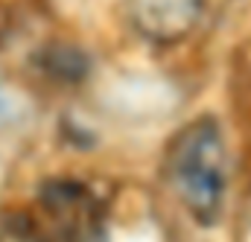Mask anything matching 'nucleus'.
<instances>
[{"label":"nucleus","mask_w":251,"mask_h":242,"mask_svg":"<svg viewBox=\"0 0 251 242\" xmlns=\"http://www.w3.org/2000/svg\"><path fill=\"white\" fill-rule=\"evenodd\" d=\"M204 0H128L131 24L152 44H178L196 29Z\"/></svg>","instance_id":"obj_3"},{"label":"nucleus","mask_w":251,"mask_h":242,"mask_svg":"<svg viewBox=\"0 0 251 242\" xmlns=\"http://www.w3.org/2000/svg\"><path fill=\"white\" fill-rule=\"evenodd\" d=\"M164 172L178 201L199 225H213L228 187V149L213 117L187 122L167 146Z\"/></svg>","instance_id":"obj_1"},{"label":"nucleus","mask_w":251,"mask_h":242,"mask_svg":"<svg viewBox=\"0 0 251 242\" xmlns=\"http://www.w3.org/2000/svg\"><path fill=\"white\" fill-rule=\"evenodd\" d=\"M0 242H44L32 219L26 216H9L0 225Z\"/></svg>","instance_id":"obj_4"},{"label":"nucleus","mask_w":251,"mask_h":242,"mask_svg":"<svg viewBox=\"0 0 251 242\" xmlns=\"http://www.w3.org/2000/svg\"><path fill=\"white\" fill-rule=\"evenodd\" d=\"M38 204L59 242H108V210L79 178H50L38 190Z\"/></svg>","instance_id":"obj_2"}]
</instances>
